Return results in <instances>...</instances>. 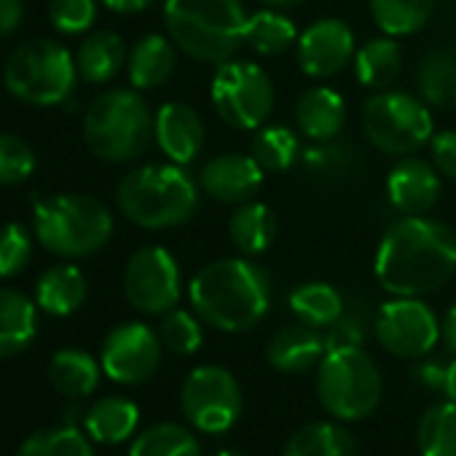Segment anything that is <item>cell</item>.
<instances>
[{
    "label": "cell",
    "instance_id": "obj_23",
    "mask_svg": "<svg viewBox=\"0 0 456 456\" xmlns=\"http://www.w3.org/2000/svg\"><path fill=\"white\" fill-rule=\"evenodd\" d=\"M38 333V304L25 293L0 288V360L30 346Z\"/></svg>",
    "mask_w": 456,
    "mask_h": 456
},
{
    "label": "cell",
    "instance_id": "obj_35",
    "mask_svg": "<svg viewBox=\"0 0 456 456\" xmlns=\"http://www.w3.org/2000/svg\"><path fill=\"white\" fill-rule=\"evenodd\" d=\"M419 100L429 108H443L453 100L456 92V54L437 49L429 52L416 70Z\"/></svg>",
    "mask_w": 456,
    "mask_h": 456
},
{
    "label": "cell",
    "instance_id": "obj_18",
    "mask_svg": "<svg viewBox=\"0 0 456 456\" xmlns=\"http://www.w3.org/2000/svg\"><path fill=\"white\" fill-rule=\"evenodd\" d=\"M387 196L403 215H427L440 196V172L429 161L405 156L387 177Z\"/></svg>",
    "mask_w": 456,
    "mask_h": 456
},
{
    "label": "cell",
    "instance_id": "obj_34",
    "mask_svg": "<svg viewBox=\"0 0 456 456\" xmlns=\"http://www.w3.org/2000/svg\"><path fill=\"white\" fill-rule=\"evenodd\" d=\"M129 456H201L193 432L175 421L145 427L129 448Z\"/></svg>",
    "mask_w": 456,
    "mask_h": 456
},
{
    "label": "cell",
    "instance_id": "obj_12",
    "mask_svg": "<svg viewBox=\"0 0 456 456\" xmlns=\"http://www.w3.org/2000/svg\"><path fill=\"white\" fill-rule=\"evenodd\" d=\"M373 336L392 357L421 360L437 346L443 330L437 314L421 298L395 296L379 306L373 317Z\"/></svg>",
    "mask_w": 456,
    "mask_h": 456
},
{
    "label": "cell",
    "instance_id": "obj_45",
    "mask_svg": "<svg viewBox=\"0 0 456 456\" xmlns=\"http://www.w3.org/2000/svg\"><path fill=\"white\" fill-rule=\"evenodd\" d=\"M25 22V4L22 0H0V41L14 36Z\"/></svg>",
    "mask_w": 456,
    "mask_h": 456
},
{
    "label": "cell",
    "instance_id": "obj_48",
    "mask_svg": "<svg viewBox=\"0 0 456 456\" xmlns=\"http://www.w3.org/2000/svg\"><path fill=\"white\" fill-rule=\"evenodd\" d=\"M440 330H443V341H445V346L453 352V357H456V306H451L448 309V314H445V320L440 322Z\"/></svg>",
    "mask_w": 456,
    "mask_h": 456
},
{
    "label": "cell",
    "instance_id": "obj_6",
    "mask_svg": "<svg viewBox=\"0 0 456 456\" xmlns=\"http://www.w3.org/2000/svg\"><path fill=\"white\" fill-rule=\"evenodd\" d=\"M156 116L134 89H110L92 100L84 116V140L89 151L110 164L140 159L153 134Z\"/></svg>",
    "mask_w": 456,
    "mask_h": 456
},
{
    "label": "cell",
    "instance_id": "obj_8",
    "mask_svg": "<svg viewBox=\"0 0 456 456\" xmlns=\"http://www.w3.org/2000/svg\"><path fill=\"white\" fill-rule=\"evenodd\" d=\"M78 68L73 54L49 38L22 44L4 68L6 89L28 105H62L76 89Z\"/></svg>",
    "mask_w": 456,
    "mask_h": 456
},
{
    "label": "cell",
    "instance_id": "obj_26",
    "mask_svg": "<svg viewBox=\"0 0 456 456\" xmlns=\"http://www.w3.org/2000/svg\"><path fill=\"white\" fill-rule=\"evenodd\" d=\"M137 421H140V408L129 397H118V395L97 400L84 416L86 435L108 445L129 440L137 429Z\"/></svg>",
    "mask_w": 456,
    "mask_h": 456
},
{
    "label": "cell",
    "instance_id": "obj_36",
    "mask_svg": "<svg viewBox=\"0 0 456 456\" xmlns=\"http://www.w3.org/2000/svg\"><path fill=\"white\" fill-rule=\"evenodd\" d=\"M435 0H370L373 22L384 36L400 38L419 33L432 17Z\"/></svg>",
    "mask_w": 456,
    "mask_h": 456
},
{
    "label": "cell",
    "instance_id": "obj_37",
    "mask_svg": "<svg viewBox=\"0 0 456 456\" xmlns=\"http://www.w3.org/2000/svg\"><path fill=\"white\" fill-rule=\"evenodd\" d=\"M250 151L264 172H285L301 159V142L288 126H264L261 132H256Z\"/></svg>",
    "mask_w": 456,
    "mask_h": 456
},
{
    "label": "cell",
    "instance_id": "obj_7",
    "mask_svg": "<svg viewBox=\"0 0 456 456\" xmlns=\"http://www.w3.org/2000/svg\"><path fill=\"white\" fill-rule=\"evenodd\" d=\"M384 395L381 370L362 346L328 349L317 365V400L336 421L368 419Z\"/></svg>",
    "mask_w": 456,
    "mask_h": 456
},
{
    "label": "cell",
    "instance_id": "obj_1",
    "mask_svg": "<svg viewBox=\"0 0 456 456\" xmlns=\"http://www.w3.org/2000/svg\"><path fill=\"white\" fill-rule=\"evenodd\" d=\"M373 272L392 296H429L456 274V234L427 215H403L381 237Z\"/></svg>",
    "mask_w": 456,
    "mask_h": 456
},
{
    "label": "cell",
    "instance_id": "obj_19",
    "mask_svg": "<svg viewBox=\"0 0 456 456\" xmlns=\"http://www.w3.org/2000/svg\"><path fill=\"white\" fill-rule=\"evenodd\" d=\"M328 352L325 336L312 328V325H288L282 330H277L266 346V360L277 373H306L312 368H317L322 362Z\"/></svg>",
    "mask_w": 456,
    "mask_h": 456
},
{
    "label": "cell",
    "instance_id": "obj_47",
    "mask_svg": "<svg viewBox=\"0 0 456 456\" xmlns=\"http://www.w3.org/2000/svg\"><path fill=\"white\" fill-rule=\"evenodd\" d=\"M102 4L116 14H140L148 6H153L156 0H102Z\"/></svg>",
    "mask_w": 456,
    "mask_h": 456
},
{
    "label": "cell",
    "instance_id": "obj_20",
    "mask_svg": "<svg viewBox=\"0 0 456 456\" xmlns=\"http://www.w3.org/2000/svg\"><path fill=\"white\" fill-rule=\"evenodd\" d=\"M301 167L317 185L338 188L357 180L362 172V153L352 142H341L336 137L320 140L301 153Z\"/></svg>",
    "mask_w": 456,
    "mask_h": 456
},
{
    "label": "cell",
    "instance_id": "obj_10",
    "mask_svg": "<svg viewBox=\"0 0 456 456\" xmlns=\"http://www.w3.org/2000/svg\"><path fill=\"white\" fill-rule=\"evenodd\" d=\"M209 94L217 116L234 129H261L274 110V84L269 73L245 60L217 65Z\"/></svg>",
    "mask_w": 456,
    "mask_h": 456
},
{
    "label": "cell",
    "instance_id": "obj_28",
    "mask_svg": "<svg viewBox=\"0 0 456 456\" xmlns=\"http://www.w3.org/2000/svg\"><path fill=\"white\" fill-rule=\"evenodd\" d=\"M228 234H232V242L242 256H261L272 248L277 237V215L272 212V207L261 201H245L232 215Z\"/></svg>",
    "mask_w": 456,
    "mask_h": 456
},
{
    "label": "cell",
    "instance_id": "obj_50",
    "mask_svg": "<svg viewBox=\"0 0 456 456\" xmlns=\"http://www.w3.org/2000/svg\"><path fill=\"white\" fill-rule=\"evenodd\" d=\"M261 4H266L269 9H280V12H285V9H296V6L306 4V0H261Z\"/></svg>",
    "mask_w": 456,
    "mask_h": 456
},
{
    "label": "cell",
    "instance_id": "obj_38",
    "mask_svg": "<svg viewBox=\"0 0 456 456\" xmlns=\"http://www.w3.org/2000/svg\"><path fill=\"white\" fill-rule=\"evenodd\" d=\"M17 456H94V448L81 429L68 424L33 432L20 445Z\"/></svg>",
    "mask_w": 456,
    "mask_h": 456
},
{
    "label": "cell",
    "instance_id": "obj_41",
    "mask_svg": "<svg viewBox=\"0 0 456 456\" xmlns=\"http://www.w3.org/2000/svg\"><path fill=\"white\" fill-rule=\"evenodd\" d=\"M38 167L36 151L17 134H0V185H20Z\"/></svg>",
    "mask_w": 456,
    "mask_h": 456
},
{
    "label": "cell",
    "instance_id": "obj_11",
    "mask_svg": "<svg viewBox=\"0 0 456 456\" xmlns=\"http://www.w3.org/2000/svg\"><path fill=\"white\" fill-rule=\"evenodd\" d=\"M242 387L237 376L223 365L193 368L180 389V408L185 421L204 435H220L232 429L242 416Z\"/></svg>",
    "mask_w": 456,
    "mask_h": 456
},
{
    "label": "cell",
    "instance_id": "obj_46",
    "mask_svg": "<svg viewBox=\"0 0 456 456\" xmlns=\"http://www.w3.org/2000/svg\"><path fill=\"white\" fill-rule=\"evenodd\" d=\"M445 365L440 360H424L416 365V381L432 392H443V381H445Z\"/></svg>",
    "mask_w": 456,
    "mask_h": 456
},
{
    "label": "cell",
    "instance_id": "obj_14",
    "mask_svg": "<svg viewBox=\"0 0 456 456\" xmlns=\"http://www.w3.org/2000/svg\"><path fill=\"white\" fill-rule=\"evenodd\" d=\"M161 338L142 322H124L105 336L102 344V370L118 384L148 381L161 362Z\"/></svg>",
    "mask_w": 456,
    "mask_h": 456
},
{
    "label": "cell",
    "instance_id": "obj_15",
    "mask_svg": "<svg viewBox=\"0 0 456 456\" xmlns=\"http://www.w3.org/2000/svg\"><path fill=\"white\" fill-rule=\"evenodd\" d=\"M354 54V33L344 20H320L298 36V65L312 78L338 76Z\"/></svg>",
    "mask_w": 456,
    "mask_h": 456
},
{
    "label": "cell",
    "instance_id": "obj_13",
    "mask_svg": "<svg viewBox=\"0 0 456 456\" xmlns=\"http://www.w3.org/2000/svg\"><path fill=\"white\" fill-rule=\"evenodd\" d=\"M183 293L180 269L169 250L142 248L124 269V296L132 309L142 314H167L177 306Z\"/></svg>",
    "mask_w": 456,
    "mask_h": 456
},
{
    "label": "cell",
    "instance_id": "obj_39",
    "mask_svg": "<svg viewBox=\"0 0 456 456\" xmlns=\"http://www.w3.org/2000/svg\"><path fill=\"white\" fill-rule=\"evenodd\" d=\"M159 338L161 344L175 352V354H193L199 352L201 341H204V333H201V320L193 317L191 312L185 309H172L161 317V325H159Z\"/></svg>",
    "mask_w": 456,
    "mask_h": 456
},
{
    "label": "cell",
    "instance_id": "obj_3",
    "mask_svg": "<svg viewBox=\"0 0 456 456\" xmlns=\"http://www.w3.org/2000/svg\"><path fill=\"white\" fill-rule=\"evenodd\" d=\"M248 17L242 0H164L172 44L204 65H223L237 54Z\"/></svg>",
    "mask_w": 456,
    "mask_h": 456
},
{
    "label": "cell",
    "instance_id": "obj_51",
    "mask_svg": "<svg viewBox=\"0 0 456 456\" xmlns=\"http://www.w3.org/2000/svg\"><path fill=\"white\" fill-rule=\"evenodd\" d=\"M212 456H245V453H240V451H217Z\"/></svg>",
    "mask_w": 456,
    "mask_h": 456
},
{
    "label": "cell",
    "instance_id": "obj_24",
    "mask_svg": "<svg viewBox=\"0 0 456 456\" xmlns=\"http://www.w3.org/2000/svg\"><path fill=\"white\" fill-rule=\"evenodd\" d=\"M126 60H129L126 44H124V38L118 33H113V30H94L78 46L76 68H78V76L86 84H108V81H113L121 73Z\"/></svg>",
    "mask_w": 456,
    "mask_h": 456
},
{
    "label": "cell",
    "instance_id": "obj_17",
    "mask_svg": "<svg viewBox=\"0 0 456 456\" xmlns=\"http://www.w3.org/2000/svg\"><path fill=\"white\" fill-rule=\"evenodd\" d=\"M156 145L172 164H191L204 148V124L185 102H164L153 124Z\"/></svg>",
    "mask_w": 456,
    "mask_h": 456
},
{
    "label": "cell",
    "instance_id": "obj_42",
    "mask_svg": "<svg viewBox=\"0 0 456 456\" xmlns=\"http://www.w3.org/2000/svg\"><path fill=\"white\" fill-rule=\"evenodd\" d=\"M52 28L62 36H81L92 30L97 20V0H52L49 4Z\"/></svg>",
    "mask_w": 456,
    "mask_h": 456
},
{
    "label": "cell",
    "instance_id": "obj_52",
    "mask_svg": "<svg viewBox=\"0 0 456 456\" xmlns=\"http://www.w3.org/2000/svg\"><path fill=\"white\" fill-rule=\"evenodd\" d=\"M451 102H453V108H456V92H453V100H451Z\"/></svg>",
    "mask_w": 456,
    "mask_h": 456
},
{
    "label": "cell",
    "instance_id": "obj_29",
    "mask_svg": "<svg viewBox=\"0 0 456 456\" xmlns=\"http://www.w3.org/2000/svg\"><path fill=\"white\" fill-rule=\"evenodd\" d=\"M102 362H97L84 349H62L49 362V381L52 387L73 400L89 397L100 384Z\"/></svg>",
    "mask_w": 456,
    "mask_h": 456
},
{
    "label": "cell",
    "instance_id": "obj_27",
    "mask_svg": "<svg viewBox=\"0 0 456 456\" xmlns=\"http://www.w3.org/2000/svg\"><path fill=\"white\" fill-rule=\"evenodd\" d=\"M282 456H357V445L341 421H309L290 435Z\"/></svg>",
    "mask_w": 456,
    "mask_h": 456
},
{
    "label": "cell",
    "instance_id": "obj_22",
    "mask_svg": "<svg viewBox=\"0 0 456 456\" xmlns=\"http://www.w3.org/2000/svg\"><path fill=\"white\" fill-rule=\"evenodd\" d=\"M344 121H346L344 97L328 86H314L304 92L296 105V124L314 142L338 137V132L344 129Z\"/></svg>",
    "mask_w": 456,
    "mask_h": 456
},
{
    "label": "cell",
    "instance_id": "obj_44",
    "mask_svg": "<svg viewBox=\"0 0 456 456\" xmlns=\"http://www.w3.org/2000/svg\"><path fill=\"white\" fill-rule=\"evenodd\" d=\"M429 153H432V167L443 177L456 180V129H445V132L432 134Z\"/></svg>",
    "mask_w": 456,
    "mask_h": 456
},
{
    "label": "cell",
    "instance_id": "obj_31",
    "mask_svg": "<svg viewBox=\"0 0 456 456\" xmlns=\"http://www.w3.org/2000/svg\"><path fill=\"white\" fill-rule=\"evenodd\" d=\"M290 309L298 317V322L312 325L317 330H328L344 314L346 301L328 282H306L290 293Z\"/></svg>",
    "mask_w": 456,
    "mask_h": 456
},
{
    "label": "cell",
    "instance_id": "obj_32",
    "mask_svg": "<svg viewBox=\"0 0 456 456\" xmlns=\"http://www.w3.org/2000/svg\"><path fill=\"white\" fill-rule=\"evenodd\" d=\"M245 44H250L264 57H277L298 44V30L293 20L285 17L280 9H264L248 17Z\"/></svg>",
    "mask_w": 456,
    "mask_h": 456
},
{
    "label": "cell",
    "instance_id": "obj_2",
    "mask_svg": "<svg viewBox=\"0 0 456 456\" xmlns=\"http://www.w3.org/2000/svg\"><path fill=\"white\" fill-rule=\"evenodd\" d=\"M196 317L223 333H245L272 309V280L248 258H220L196 272L188 285Z\"/></svg>",
    "mask_w": 456,
    "mask_h": 456
},
{
    "label": "cell",
    "instance_id": "obj_25",
    "mask_svg": "<svg viewBox=\"0 0 456 456\" xmlns=\"http://www.w3.org/2000/svg\"><path fill=\"white\" fill-rule=\"evenodd\" d=\"M177 68V52L172 38L164 36H145L134 44L126 60L129 81L134 89H156L172 78Z\"/></svg>",
    "mask_w": 456,
    "mask_h": 456
},
{
    "label": "cell",
    "instance_id": "obj_21",
    "mask_svg": "<svg viewBox=\"0 0 456 456\" xmlns=\"http://www.w3.org/2000/svg\"><path fill=\"white\" fill-rule=\"evenodd\" d=\"M86 293L89 285L84 272L73 264H57L41 274L36 285V304L52 317H68L84 306Z\"/></svg>",
    "mask_w": 456,
    "mask_h": 456
},
{
    "label": "cell",
    "instance_id": "obj_9",
    "mask_svg": "<svg viewBox=\"0 0 456 456\" xmlns=\"http://www.w3.org/2000/svg\"><path fill=\"white\" fill-rule=\"evenodd\" d=\"M362 126L370 145L387 156H411L432 140L429 105L408 92H379L365 102Z\"/></svg>",
    "mask_w": 456,
    "mask_h": 456
},
{
    "label": "cell",
    "instance_id": "obj_30",
    "mask_svg": "<svg viewBox=\"0 0 456 456\" xmlns=\"http://www.w3.org/2000/svg\"><path fill=\"white\" fill-rule=\"evenodd\" d=\"M403 68V52L392 36L362 44L354 54V76L368 89H387L397 81Z\"/></svg>",
    "mask_w": 456,
    "mask_h": 456
},
{
    "label": "cell",
    "instance_id": "obj_49",
    "mask_svg": "<svg viewBox=\"0 0 456 456\" xmlns=\"http://www.w3.org/2000/svg\"><path fill=\"white\" fill-rule=\"evenodd\" d=\"M443 397L456 403V357L445 365V381H443Z\"/></svg>",
    "mask_w": 456,
    "mask_h": 456
},
{
    "label": "cell",
    "instance_id": "obj_33",
    "mask_svg": "<svg viewBox=\"0 0 456 456\" xmlns=\"http://www.w3.org/2000/svg\"><path fill=\"white\" fill-rule=\"evenodd\" d=\"M416 445L421 456H456V403L443 400L421 413Z\"/></svg>",
    "mask_w": 456,
    "mask_h": 456
},
{
    "label": "cell",
    "instance_id": "obj_4",
    "mask_svg": "<svg viewBox=\"0 0 456 456\" xmlns=\"http://www.w3.org/2000/svg\"><path fill=\"white\" fill-rule=\"evenodd\" d=\"M116 204L134 225L167 232L193 217L199 188L180 164H145L118 180Z\"/></svg>",
    "mask_w": 456,
    "mask_h": 456
},
{
    "label": "cell",
    "instance_id": "obj_16",
    "mask_svg": "<svg viewBox=\"0 0 456 456\" xmlns=\"http://www.w3.org/2000/svg\"><path fill=\"white\" fill-rule=\"evenodd\" d=\"M199 185L207 196L225 204H245L264 185V167L245 153H223L209 159L199 172Z\"/></svg>",
    "mask_w": 456,
    "mask_h": 456
},
{
    "label": "cell",
    "instance_id": "obj_5",
    "mask_svg": "<svg viewBox=\"0 0 456 456\" xmlns=\"http://www.w3.org/2000/svg\"><path fill=\"white\" fill-rule=\"evenodd\" d=\"M36 240L60 258L100 253L113 237L110 209L89 193H54L33 204Z\"/></svg>",
    "mask_w": 456,
    "mask_h": 456
},
{
    "label": "cell",
    "instance_id": "obj_40",
    "mask_svg": "<svg viewBox=\"0 0 456 456\" xmlns=\"http://www.w3.org/2000/svg\"><path fill=\"white\" fill-rule=\"evenodd\" d=\"M33 258V234L22 223H6L0 228V280L20 277Z\"/></svg>",
    "mask_w": 456,
    "mask_h": 456
},
{
    "label": "cell",
    "instance_id": "obj_43",
    "mask_svg": "<svg viewBox=\"0 0 456 456\" xmlns=\"http://www.w3.org/2000/svg\"><path fill=\"white\" fill-rule=\"evenodd\" d=\"M365 338V314L360 309H344V314L338 317V322H333L325 333V344L328 349L336 346H360Z\"/></svg>",
    "mask_w": 456,
    "mask_h": 456
}]
</instances>
